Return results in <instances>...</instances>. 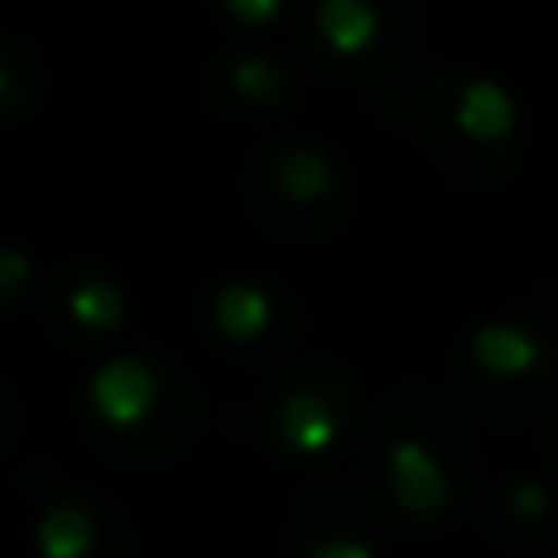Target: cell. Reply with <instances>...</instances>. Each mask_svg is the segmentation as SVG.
I'll use <instances>...</instances> for the list:
<instances>
[{"label":"cell","instance_id":"obj_1","mask_svg":"<svg viewBox=\"0 0 558 558\" xmlns=\"http://www.w3.org/2000/svg\"><path fill=\"white\" fill-rule=\"evenodd\" d=\"M265 162H260V202L265 216L275 206H294V216H318L328 221L333 216V202H343V167L338 157H328L324 147L314 143H275L265 147Z\"/></svg>","mask_w":558,"mask_h":558},{"label":"cell","instance_id":"obj_2","mask_svg":"<svg viewBox=\"0 0 558 558\" xmlns=\"http://www.w3.org/2000/svg\"><path fill=\"white\" fill-rule=\"evenodd\" d=\"M432 113H441L456 128L461 143L475 147H505L520 133V104L500 78L485 74H456L441 84V94L432 98Z\"/></svg>","mask_w":558,"mask_h":558},{"label":"cell","instance_id":"obj_3","mask_svg":"<svg viewBox=\"0 0 558 558\" xmlns=\"http://www.w3.org/2000/svg\"><path fill=\"white\" fill-rule=\"evenodd\" d=\"M387 10L383 0H318L314 5V45L328 64L363 69L387 45Z\"/></svg>","mask_w":558,"mask_h":558},{"label":"cell","instance_id":"obj_4","mask_svg":"<svg viewBox=\"0 0 558 558\" xmlns=\"http://www.w3.org/2000/svg\"><path fill=\"white\" fill-rule=\"evenodd\" d=\"M88 402H94V416L108 426V432H133L147 416L162 407V377L157 367L137 363V357H118L88 387Z\"/></svg>","mask_w":558,"mask_h":558},{"label":"cell","instance_id":"obj_5","mask_svg":"<svg viewBox=\"0 0 558 558\" xmlns=\"http://www.w3.org/2000/svg\"><path fill=\"white\" fill-rule=\"evenodd\" d=\"M387 481H392V495L412 514H436L451 500L441 461H436V456L426 451V441H416V436H392V441H387Z\"/></svg>","mask_w":558,"mask_h":558},{"label":"cell","instance_id":"obj_6","mask_svg":"<svg viewBox=\"0 0 558 558\" xmlns=\"http://www.w3.org/2000/svg\"><path fill=\"white\" fill-rule=\"evenodd\" d=\"M54 314L64 318L74 333H108L123 318V294L113 279L88 275V270H69L54 284Z\"/></svg>","mask_w":558,"mask_h":558},{"label":"cell","instance_id":"obj_7","mask_svg":"<svg viewBox=\"0 0 558 558\" xmlns=\"http://www.w3.org/2000/svg\"><path fill=\"white\" fill-rule=\"evenodd\" d=\"M216 84L231 98L235 108H279L294 98V84H289L284 64H275L270 54H231L216 69Z\"/></svg>","mask_w":558,"mask_h":558},{"label":"cell","instance_id":"obj_8","mask_svg":"<svg viewBox=\"0 0 558 558\" xmlns=\"http://www.w3.org/2000/svg\"><path fill=\"white\" fill-rule=\"evenodd\" d=\"M39 554L45 558H98L104 554V530L98 514L84 500H59L39 520Z\"/></svg>","mask_w":558,"mask_h":558},{"label":"cell","instance_id":"obj_9","mask_svg":"<svg viewBox=\"0 0 558 558\" xmlns=\"http://www.w3.org/2000/svg\"><path fill=\"white\" fill-rule=\"evenodd\" d=\"M471 357H475V367H485V373H495V377H524L539 363V343H534V333H524L520 324H490L475 333Z\"/></svg>","mask_w":558,"mask_h":558},{"label":"cell","instance_id":"obj_10","mask_svg":"<svg viewBox=\"0 0 558 558\" xmlns=\"http://www.w3.org/2000/svg\"><path fill=\"white\" fill-rule=\"evenodd\" d=\"M39 104V64L20 39L0 35V123H15Z\"/></svg>","mask_w":558,"mask_h":558},{"label":"cell","instance_id":"obj_11","mask_svg":"<svg viewBox=\"0 0 558 558\" xmlns=\"http://www.w3.org/2000/svg\"><path fill=\"white\" fill-rule=\"evenodd\" d=\"M211 318L226 338H260L275 318V299L260 284H226L211 304Z\"/></svg>","mask_w":558,"mask_h":558},{"label":"cell","instance_id":"obj_12","mask_svg":"<svg viewBox=\"0 0 558 558\" xmlns=\"http://www.w3.org/2000/svg\"><path fill=\"white\" fill-rule=\"evenodd\" d=\"M275 412H279V432H284V441L294 446V451H324L338 436V416L328 412L324 397L294 392L289 402H279Z\"/></svg>","mask_w":558,"mask_h":558},{"label":"cell","instance_id":"obj_13","mask_svg":"<svg viewBox=\"0 0 558 558\" xmlns=\"http://www.w3.org/2000/svg\"><path fill=\"white\" fill-rule=\"evenodd\" d=\"M221 10H226V20L241 29H270L284 20L289 0H221Z\"/></svg>","mask_w":558,"mask_h":558},{"label":"cell","instance_id":"obj_14","mask_svg":"<svg viewBox=\"0 0 558 558\" xmlns=\"http://www.w3.org/2000/svg\"><path fill=\"white\" fill-rule=\"evenodd\" d=\"M29 279H35V270H29L25 251H15V245H0V304H15V299L29 294Z\"/></svg>","mask_w":558,"mask_h":558},{"label":"cell","instance_id":"obj_15","mask_svg":"<svg viewBox=\"0 0 558 558\" xmlns=\"http://www.w3.org/2000/svg\"><path fill=\"white\" fill-rule=\"evenodd\" d=\"M314 558H373L363 549V544H353V539H328V544H318Z\"/></svg>","mask_w":558,"mask_h":558},{"label":"cell","instance_id":"obj_16","mask_svg":"<svg viewBox=\"0 0 558 558\" xmlns=\"http://www.w3.org/2000/svg\"><path fill=\"white\" fill-rule=\"evenodd\" d=\"M10 432H15V407H10L5 387H0V446L10 441Z\"/></svg>","mask_w":558,"mask_h":558}]
</instances>
